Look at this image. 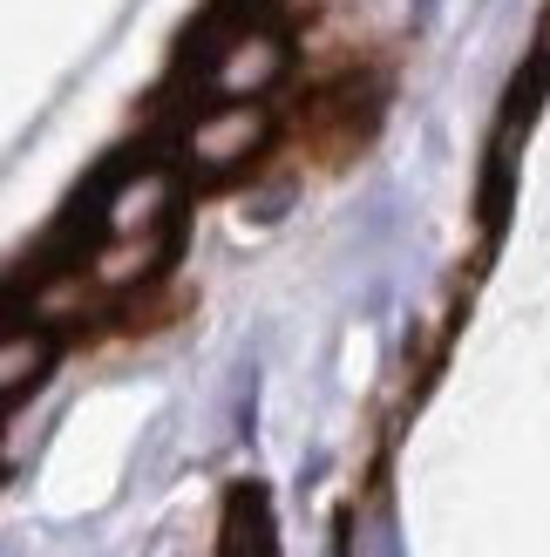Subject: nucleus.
<instances>
[{"mask_svg":"<svg viewBox=\"0 0 550 557\" xmlns=\"http://www.w3.org/2000/svg\"><path fill=\"white\" fill-rule=\"evenodd\" d=\"M259 136H265V116L252 102H232V109H217V116L198 123V136H190V163H204V171H232L238 157L259 150Z\"/></svg>","mask_w":550,"mask_h":557,"instance_id":"nucleus-1","label":"nucleus"},{"mask_svg":"<svg viewBox=\"0 0 550 557\" xmlns=\"http://www.w3.org/2000/svg\"><path fill=\"white\" fill-rule=\"evenodd\" d=\"M543 54H550V21H543Z\"/></svg>","mask_w":550,"mask_h":557,"instance_id":"nucleus-3","label":"nucleus"},{"mask_svg":"<svg viewBox=\"0 0 550 557\" xmlns=\"http://www.w3.org/2000/svg\"><path fill=\"white\" fill-rule=\"evenodd\" d=\"M279 69H286V41H279V35H245V41H232L225 62H217V96L245 102V96L272 89V82H279Z\"/></svg>","mask_w":550,"mask_h":557,"instance_id":"nucleus-2","label":"nucleus"}]
</instances>
